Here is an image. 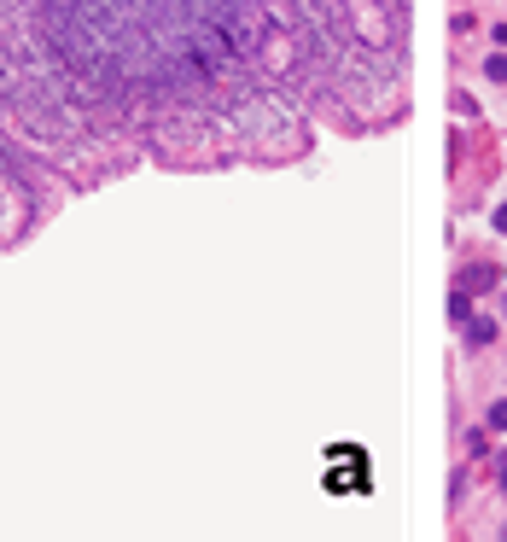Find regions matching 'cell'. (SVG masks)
I'll use <instances>...</instances> for the list:
<instances>
[{
    "mask_svg": "<svg viewBox=\"0 0 507 542\" xmlns=\"http://www.w3.org/2000/svg\"><path fill=\"white\" fill-rule=\"evenodd\" d=\"M490 76H496V82H507V53H496V59H490Z\"/></svg>",
    "mask_w": 507,
    "mask_h": 542,
    "instance_id": "1",
    "label": "cell"
},
{
    "mask_svg": "<svg viewBox=\"0 0 507 542\" xmlns=\"http://www.w3.org/2000/svg\"><path fill=\"white\" fill-rule=\"evenodd\" d=\"M490 426H507V403H496V408H490Z\"/></svg>",
    "mask_w": 507,
    "mask_h": 542,
    "instance_id": "2",
    "label": "cell"
},
{
    "mask_svg": "<svg viewBox=\"0 0 507 542\" xmlns=\"http://www.w3.org/2000/svg\"><path fill=\"white\" fill-rule=\"evenodd\" d=\"M496 228H507V204H502V210H496Z\"/></svg>",
    "mask_w": 507,
    "mask_h": 542,
    "instance_id": "3",
    "label": "cell"
}]
</instances>
